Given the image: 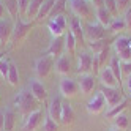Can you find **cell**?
Listing matches in <instances>:
<instances>
[{"instance_id": "cell-1", "label": "cell", "mask_w": 131, "mask_h": 131, "mask_svg": "<svg viewBox=\"0 0 131 131\" xmlns=\"http://www.w3.org/2000/svg\"><path fill=\"white\" fill-rule=\"evenodd\" d=\"M40 104L41 103L32 95L30 90H22L21 93H17V96L14 98V106L19 109V112L22 115H25V117L30 115L32 112L38 111Z\"/></svg>"}, {"instance_id": "cell-2", "label": "cell", "mask_w": 131, "mask_h": 131, "mask_svg": "<svg viewBox=\"0 0 131 131\" xmlns=\"http://www.w3.org/2000/svg\"><path fill=\"white\" fill-rule=\"evenodd\" d=\"M84 38L87 43L104 40L106 38V27H103L101 24H87L84 27Z\"/></svg>"}, {"instance_id": "cell-3", "label": "cell", "mask_w": 131, "mask_h": 131, "mask_svg": "<svg viewBox=\"0 0 131 131\" xmlns=\"http://www.w3.org/2000/svg\"><path fill=\"white\" fill-rule=\"evenodd\" d=\"M70 8L73 14L79 19H90L92 17V8L87 0H70Z\"/></svg>"}, {"instance_id": "cell-4", "label": "cell", "mask_w": 131, "mask_h": 131, "mask_svg": "<svg viewBox=\"0 0 131 131\" xmlns=\"http://www.w3.org/2000/svg\"><path fill=\"white\" fill-rule=\"evenodd\" d=\"M48 29L52 35V38H55V36H63L67 33V17L63 14L51 17L49 22H48Z\"/></svg>"}, {"instance_id": "cell-5", "label": "cell", "mask_w": 131, "mask_h": 131, "mask_svg": "<svg viewBox=\"0 0 131 131\" xmlns=\"http://www.w3.org/2000/svg\"><path fill=\"white\" fill-rule=\"evenodd\" d=\"M32 27L33 24L32 22H22L21 17H17L16 19V24H14V29H13V35H11V43L16 44V43H19L22 38H25L27 33H29L32 30Z\"/></svg>"}, {"instance_id": "cell-6", "label": "cell", "mask_w": 131, "mask_h": 131, "mask_svg": "<svg viewBox=\"0 0 131 131\" xmlns=\"http://www.w3.org/2000/svg\"><path fill=\"white\" fill-rule=\"evenodd\" d=\"M54 67V59L51 57V55H43V57H40L38 60L35 62V73L38 78H48L49 73Z\"/></svg>"}, {"instance_id": "cell-7", "label": "cell", "mask_w": 131, "mask_h": 131, "mask_svg": "<svg viewBox=\"0 0 131 131\" xmlns=\"http://www.w3.org/2000/svg\"><path fill=\"white\" fill-rule=\"evenodd\" d=\"M103 95H104V100H106V106L111 109L117 106L118 103L123 100V93L122 90H117V89H112V87H106V85H101V90H100Z\"/></svg>"}, {"instance_id": "cell-8", "label": "cell", "mask_w": 131, "mask_h": 131, "mask_svg": "<svg viewBox=\"0 0 131 131\" xmlns=\"http://www.w3.org/2000/svg\"><path fill=\"white\" fill-rule=\"evenodd\" d=\"M59 90H60V93H62V96H65V98H74V96L79 93V84L74 81V79L63 78V79L60 81Z\"/></svg>"}, {"instance_id": "cell-9", "label": "cell", "mask_w": 131, "mask_h": 131, "mask_svg": "<svg viewBox=\"0 0 131 131\" xmlns=\"http://www.w3.org/2000/svg\"><path fill=\"white\" fill-rule=\"evenodd\" d=\"M87 112L92 115H98L100 112H103V109L106 107V100H104V95L101 92H98L95 96H93L89 103H87Z\"/></svg>"}, {"instance_id": "cell-10", "label": "cell", "mask_w": 131, "mask_h": 131, "mask_svg": "<svg viewBox=\"0 0 131 131\" xmlns=\"http://www.w3.org/2000/svg\"><path fill=\"white\" fill-rule=\"evenodd\" d=\"M43 118H44V115H43V111H41V109L32 112L30 115H27V117H25V122H24L22 131H35L36 128L41 125Z\"/></svg>"}, {"instance_id": "cell-11", "label": "cell", "mask_w": 131, "mask_h": 131, "mask_svg": "<svg viewBox=\"0 0 131 131\" xmlns=\"http://www.w3.org/2000/svg\"><path fill=\"white\" fill-rule=\"evenodd\" d=\"M100 82H101V85H106V87H112V89H117V85L120 87V82L117 81V78L114 76V73L111 71L109 67L106 68H101L100 71Z\"/></svg>"}, {"instance_id": "cell-12", "label": "cell", "mask_w": 131, "mask_h": 131, "mask_svg": "<svg viewBox=\"0 0 131 131\" xmlns=\"http://www.w3.org/2000/svg\"><path fill=\"white\" fill-rule=\"evenodd\" d=\"M14 25L10 19H0V44L5 46L6 43H10L11 35H13Z\"/></svg>"}, {"instance_id": "cell-13", "label": "cell", "mask_w": 131, "mask_h": 131, "mask_svg": "<svg viewBox=\"0 0 131 131\" xmlns=\"http://www.w3.org/2000/svg\"><path fill=\"white\" fill-rule=\"evenodd\" d=\"M92 63H93V55L89 52H82L78 60V73L81 74H90L92 73Z\"/></svg>"}, {"instance_id": "cell-14", "label": "cell", "mask_w": 131, "mask_h": 131, "mask_svg": "<svg viewBox=\"0 0 131 131\" xmlns=\"http://www.w3.org/2000/svg\"><path fill=\"white\" fill-rule=\"evenodd\" d=\"M65 49V38L63 36H55L51 40L49 48L46 51V55H51V57H60L62 52Z\"/></svg>"}, {"instance_id": "cell-15", "label": "cell", "mask_w": 131, "mask_h": 131, "mask_svg": "<svg viewBox=\"0 0 131 131\" xmlns=\"http://www.w3.org/2000/svg\"><path fill=\"white\" fill-rule=\"evenodd\" d=\"M79 90L82 95H90V93L93 92V89H95V76L93 74H82L81 79H79Z\"/></svg>"}, {"instance_id": "cell-16", "label": "cell", "mask_w": 131, "mask_h": 131, "mask_svg": "<svg viewBox=\"0 0 131 131\" xmlns=\"http://www.w3.org/2000/svg\"><path fill=\"white\" fill-rule=\"evenodd\" d=\"M30 93L40 103H43L46 98H48V90H46L44 84L41 81H38V79H32L30 81Z\"/></svg>"}, {"instance_id": "cell-17", "label": "cell", "mask_w": 131, "mask_h": 131, "mask_svg": "<svg viewBox=\"0 0 131 131\" xmlns=\"http://www.w3.org/2000/svg\"><path fill=\"white\" fill-rule=\"evenodd\" d=\"M70 32L73 33V36L76 38V43L78 44H82L85 41L84 38V27L81 25V19L79 17H73L71 22H70Z\"/></svg>"}, {"instance_id": "cell-18", "label": "cell", "mask_w": 131, "mask_h": 131, "mask_svg": "<svg viewBox=\"0 0 131 131\" xmlns=\"http://www.w3.org/2000/svg\"><path fill=\"white\" fill-rule=\"evenodd\" d=\"M62 104H63V101L60 96H54L51 100V104H49V112H48V115L51 118H54L55 122H60V114H62Z\"/></svg>"}, {"instance_id": "cell-19", "label": "cell", "mask_w": 131, "mask_h": 131, "mask_svg": "<svg viewBox=\"0 0 131 131\" xmlns=\"http://www.w3.org/2000/svg\"><path fill=\"white\" fill-rule=\"evenodd\" d=\"M74 120V111L70 103H63L62 104V114H60V123L62 125H71Z\"/></svg>"}, {"instance_id": "cell-20", "label": "cell", "mask_w": 131, "mask_h": 131, "mask_svg": "<svg viewBox=\"0 0 131 131\" xmlns=\"http://www.w3.org/2000/svg\"><path fill=\"white\" fill-rule=\"evenodd\" d=\"M70 68H71L70 59L67 57V55H60V57L57 59V62H55V71H57L59 74H62V76H67V74L70 73Z\"/></svg>"}, {"instance_id": "cell-21", "label": "cell", "mask_w": 131, "mask_h": 131, "mask_svg": "<svg viewBox=\"0 0 131 131\" xmlns=\"http://www.w3.org/2000/svg\"><path fill=\"white\" fill-rule=\"evenodd\" d=\"M3 114H5L3 129H5V131H13L14 126H16V112L13 111V107H6Z\"/></svg>"}, {"instance_id": "cell-22", "label": "cell", "mask_w": 131, "mask_h": 131, "mask_svg": "<svg viewBox=\"0 0 131 131\" xmlns=\"http://www.w3.org/2000/svg\"><path fill=\"white\" fill-rule=\"evenodd\" d=\"M96 19H98V24H101L103 27H109L111 22L114 21V16L103 6V8H100V10H96Z\"/></svg>"}, {"instance_id": "cell-23", "label": "cell", "mask_w": 131, "mask_h": 131, "mask_svg": "<svg viewBox=\"0 0 131 131\" xmlns=\"http://www.w3.org/2000/svg\"><path fill=\"white\" fill-rule=\"evenodd\" d=\"M43 2H44V0H30L29 6H27V11H25V17H27L29 21L36 17V14H38L40 8H41V5H43Z\"/></svg>"}, {"instance_id": "cell-24", "label": "cell", "mask_w": 131, "mask_h": 131, "mask_svg": "<svg viewBox=\"0 0 131 131\" xmlns=\"http://www.w3.org/2000/svg\"><path fill=\"white\" fill-rule=\"evenodd\" d=\"M3 5L6 8V13L10 14L11 19H17V17H21L19 14V5H17V0H3Z\"/></svg>"}, {"instance_id": "cell-25", "label": "cell", "mask_w": 131, "mask_h": 131, "mask_svg": "<svg viewBox=\"0 0 131 131\" xmlns=\"http://www.w3.org/2000/svg\"><path fill=\"white\" fill-rule=\"evenodd\" d=\"M128 107V100L126 98H123L117 106H114V107H111L107 112H106V117L107 118H115L117 115H120V114H123V111Z\"/></svg>"}, {"instance_id": "cell-26", "label": "cell", "mask_w": 131, "mask_h": 131, "mask_svg": "<svg viewBox=\"0 0 131 131\" xmlns=\"http://www.w3.org/2000/svg\"><path fill=\"white\" fill-rule=\"evenodd\" d=\"M54 2H55V0H44V2H43L40 11H38V14H36V17H35L38 22H41L43 19H46V17H49V13H51V10H52Z\"/></svg>"}, {"instance_id": "cell-27", "label": "cell", "mask_w": 131, "mask_h": 131, "mask_svg": "<svg viewBox=\"0 0 131 131\" xmlns=\"http://www.w3.org/2000/svg\"><path fill=\"white\" fill-rule=\"evenodd\" d=\"M63 38H65V49H67V52H68V54H71V55H73L74 52H76V46H78L76 38L73 36V33H71L70 30L65 33Z\"/></svg>"}, {"instance_id": "cell-28", "label": "cell", "mask_w": 131, "mask_h": 131, "mask_svg": "<svg viewBox=\"0 0 131 131\" xmlns=\"http://www.w3.org/2000/svg\"><path fill=\"white\" fill-rule=\"evenodd\" d=\"M109 40H98V41H92V43H89V48H90V51L93 52V55L95 54H100L101 51H104L106 48H109Z\"/></svg>"}, {"instance_id": "cell-29", "label": "cell", "mask_w": 131, "mask_h": 131, "mask_svg": "<svg viewBox=\"0 0 131 131\" xmlns=\"http://www.w3.org/2000/svg\"><path fill=\"white\" fill-rule=\"evenodd\" d=\"M67 2H68V0H55L54 5H52V10L49 13V19H51V17H55V16L63 14L65 8H67Z\"/></svg>"}, {"instance_id": "cell-30", "label": "cell", "mask_w": 131, "mask_h": 131, "mask_svg": "<svg viewBox=\"0 0 131 131\" xmlns=\"http://www.w3.org/2000/svg\"><path fill=\"white\" fill-rule=\"evenodd\" d=\"M109 68H111L112 73H114V76L117 78V81L122 82V68H120V60H118L117 55H112V57H111Z\"/></svg>"}, {"instance_id": "cell-31", "label": "cell", "mask_w": 131, "mask_h": 131, "mask_svg": "<svg viewBox=\"0 0 131 131\" xmlns=\"http://www.w3.org/2000/svg\"><path fill=\"white\" fill-rule=\"evenodd\" d=\"M114 49H115V52L131 49V38H128V36H118L114 41Z\"/></svg>"}, {"instance_id": "cell-32", "label": "cell", "mask_w": 131, "mask_h": 131, "mask_svg": "<svg viewBox=\"0 0 131 131\" xmlns=\"http://www.w3.org/2000/svg\"><path fill=\"white\" fill-rule=\"evenodd\" d=\"M107 29H109V32H112V33H122V32L126 29V24H125L123 19H118V17H115V19L111 22V25L107 27Z\"/></svg>"}, {"instance_id": "cell-33", "label": "cell", "mask_w": 131, "mask_h": 131, "mask_svg": "<svg viewBox=\"0 0 131 131\" xmlns=\"http://www.w3.org/2000/svg\"><path fill=\"white\" fill-rule=\"evenodd\" d=\"M112 120H114V128H117V129H120V131L128 129L129 122H128V117H126L125 114H120V115H117L115 118H112Z\"/></svg>"}, {"instance_id": "cell-34", "label": "cell", "mask_w": 131, "mask_h": 131, "mask_svg": "<svg viewBox=\"0 0 131 131\" xmlns=\"http://www.w3.org/2000/svg\"><path fill=\"white\" fill-rule=\"evenodd\" d=\"M6 81L10 82V85H13V87H16L17 82H19V73H17L16 65H13V63H10V71H8Z\"/></svg>"}, {"instance_id": "cell-35", "label": "cell", "mask_w": 131, "mask_h": 131, "mask_svg": "<svg viewBox=\"0 0 131 131\" xmlns=\"http://www.w3.org/2000/svg\"><path fill=\"white\" fill-rule=\"evenodd\" d=\"M43 131H59V125L54 118H51L49 115H46L43 120Z\"/></svg>"}, {"instance_id": "cell-36", "label": "cell", "mask_w": 131, "mask_h": 131, "mask_svg": "<svg viewBox=\"0 0 131 131\" xmlns=\"http://www.w3.org/2000/svg\"><path fill=\"white\" fill-rule=\"evenodd\" d=\"M10 60H6V59H2L0 60V76H2L3 79L8 78V71H10Z\"/></svg>"}, {"instance_id": "cell-37", "label": "cell", "mask_w": 131, "mask_h": 131, "mask_svg": "<svg viewBox=\"0 0 131 131\" xmlns=\"http://www.w3.org/2000/svg\"><path fill=\"white\" fill-rule=\"evenodd\" d=\"M104 8H106V10H107L112 16H117V14H118L115 0H104Z\"/></svg>"}, {"instance_id": "cell-38", "label": "cell", "mask_w": 131, "mask_h": 131, "mask_svg": "<svg viewBox=\"0 0 131 131\" xmlns=\"http://www.w3.org/2000/svg\"><path fill=\"white\" fill-rule=\"evenodd\" d=\"M95 55H96V59H98L100 67L103 68V67H104V63H106V60L109 59V48H106L104 51H101L100 54H95Z\"/></svg>"}, {"instance_id": "cell-39", "label": "cell", "mask_w": 131, "mask_h": 131, "mask_svg": "<svg viewBox=\"0 0 131 131\" xmlns=\"http://www.w3.org/2000/svg\"><path fill=\"white\" fill-rule=\"evenodd\" d=\"M120 68H122V76H131V62H120Z\"/></svg>"}, {"instance_id": "cell-40", "label": "cell", "mask_w": 131, "mask_h": 131, "mask_svg": "<svg viewBox=\"0 0 131 131\" xmlns=\"http://www.w3.org/2000/svg\"><path fill=\"white\" fill-rule=\"evenodd\" d=\"M117 57L120 62H131V49H125L117 52Z\"/></svg>"}, {"instance_id": "cell-41", "label": "cell", "mask_w": 131, "mask_h": 131, "mask_svg": "<svg viewBox=\"0 0 131 131\" xmlns=\"http://www.w3.org/2000/svg\"><path fill=\"white\" fill-rule=\"evenodd\" d=\"M30 0H17V5H19V14L21 17H25V11H27V6H29Z\"/></svg>"}, {"instance_id": "cell-42", "label": "cell", "mask_w": 131, "mask_h": 131, "mask_svg": "<svg viewBox=\"0 0 131 131\" xmlns=\"http://www.w3.org/2000/svg\"><path fill=\"white\" fill-rule=\"evenodd\" d=\"M129 2H131V0H115L118 13H120V11H123V10H128V5H129Z\"/></svg>"}, {"instance_id": "cell-43", "label": "cell", "mask_w": 131, "mask_h": 131, "mask_svg": "<svg viewBox=\"0 0 131 131\" xmlns=\"http://www.w3.org/2000/svg\"><path fill=\"white\" fill-rule=\"evenodd\" d=\"M123 21H125V24H126V29H129V30H131V8H128V10H126Z\"/></svg>"}, {"instance_id": "cell-44", "label": "cell", "mask_w": 131, "mask_h": 131, "mask_svg": "<svg viewBox=\"0 0 131 131\" xmlns=\"http://www.w3.org/2000/svg\"><path fill=\"white\" fill-rule=\"evenodd\" d=\"M92 5L95 10H100V8L104 6V0H92Z\"/></svg>"}, {"instance_id": "cell-45", "label": "cell", "mask_w": 131, "mask_h": 131, "mask_svg": "<svg viewBox=\"0 0 131 131\" xmlns=\"http://www.w3.org/2000/svg\"><path fill=\"white\" fill-rule=\"evenodd\" d=\"M6 14V8L3 5V2H0V19H3V16Z\"/></svg>"}, {"instance_id": "cell-46", "label": "cell", "mask_w": 131, "mask_h": 131, "mask_svg": "<svg viewBox=\"0 0 131 131\" xmlns=\"http://www.w3.org/2000/svg\"><path fill=\"white\" fill-rule=\"evenodd\" d=\"M3 123H5V114L0 111V129H3Z\"/></svg>"}, {"instance_id": "cell-47", "label": "cell", "mask_w": 131, "mask_h": 131, "mask_svg": "<svg viewBox=\"0 0 131 131\" xmlns=\"http://www.w3.org/2000/svg\"><path fill=\"white\" fill-rule=\"evenodd\" d=\"M109 131H120V129H117V128H114V126H112V128H111Z\"/></svg>"}, {"instance_id": "cell-48", "label": "cell", "mask_w": 131, "mask_h": 131, "mask_svg": "<svg viewBox=\"0 0 131 131\" xmlns=\"http://www.w3.org/2000/svg\"><path fill=\"white\" fill-rule=\"evenodd\" d=\"M128 85H129V87H131V76H129V78H128Z\"/></svg>"}, {"instance_id": "cell-49", "label": "cell", "mask_w": 131, "mask_h": 131, "mask_svg": "<svg viewBox=\"0 0 131 131\" xmlns=\"http://www.w3.org/2000/svg\"><path fill=\"white\" fill-rule=\"evenodd\" d=\"M3 59V52H0V60H2Z\"/></svg>"}, {"instance_id": "cell-50", "label": "cell", "mask_w": 131, "mask_h": 131, "mask_svg": "<svg viewBox=\"0 0 131 131\" xmlns=\"http://www.w3.org/2000/svg\"><path fill=\"white\" fill-rule=\"evenodd\" d=\"M87 2H92V0H87Z\"/></svg>"}, {"instance_id": "cell-51", "label": "cell", "mask_w": 131, "mask_h": 131, "mask_svg": "<svg viewBox=\"0 0 131 131\" xmlns=\"http://www.w3.org/2000/svg\"><path fill=\"white\" fill-rule=\"evenodd\" d=\"M0 131H5V129H0Z\"/></svg>"}]
</instances>
